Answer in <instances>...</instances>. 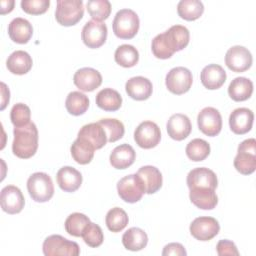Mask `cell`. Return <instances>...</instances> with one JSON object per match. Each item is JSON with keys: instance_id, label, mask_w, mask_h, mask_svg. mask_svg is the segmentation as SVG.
<instances>
[{"instance_id": "74e56055", "label": "cell", "mask_w": 256, "mask_h": 256, "mask_svg": "<svg viewBox=\"0 0 256 256\" xmlns=\"http://www.w3.org/2000/svg\"><path fill=\"white\" fill-rule=\"evenodd\" d=\"M129 218L127 213L119 207L110 209L105 217V223L107 228L112 232L122 231L128 224Z\"/></svg>"}, {"instance_id": "ab89813d", "label": "cell", "mask_w": 256, "mask_h": 256, "mask_svg": "<svg viewBox=\"0 0 256 256\" xmlns=\"http://www.w3.org/2000/svg\"><path fill=\"white\" fill-rule=\"evenodd\" d=\"M86 8L92 19L100 22L106 20L111 13V4L108 0H90Z\"/></svg>"}, {"instance_id": "8fae6325", "label": "cell", "mask_w": 256, "mask_h": 256, "mask_svg": "<svg viewBox=\"0 0 256 256\" xmlns=\"http://www.w3.org/2000/svg\"><path fill=\"white\" fill-rule=\"evenodd\" d=\"M197 123L199 130L210 137L218 135L222 129L221 114L213 107L203 108L197 116Z\"/></svg>"}, {"instance_id": "52a82bcc", "label": "cell", "mask_w": 256, "mask_h": 256, "mask_svg": "<svg viewBox=\"0 0 256 256\" xmlns=\"http://www.w3.org/2000/svg\"><path fill=\"white\" fill-rule=\"evenodd\" d=\"M193 77L189 69L185 67L172 68L166 75L165 84L167 89L176 95L188 92L192 86Z\"/></svg>"}, {"instance_id": "f6af8a7d", "label": "cell", "mask_w": 256, "mask_h": 256, "mask_svg": "<svg viewBox=\"0 0 256 256\" xmlns=\"http://www.w3.org/2000/svg\"><path fill=\"white\" fill-rule=\"evenodd\" d=\"M216 250L218 255L220 256H224V255H235L238 256L239 255V251L236 247V245L227 239H222L220 240L217 245H216Z\"/></svg>"}, {"instance_id": "7402d4cb", "label": "cell", "mask_w": 256, "mask_h": 256, "mask_svg": "<svg viewBox=\"0 0 256 256\" xmlns=\"http://www.w3.org/2000/svg\"><path fill=\"white\" fill-rule=\"evenodd\" d=\"M77 137L87 141L95 150L101 149L108 142L106 132L99 122L84 125L79 130Z\"/></svg>"}, {"instance_id": "f546056e", "label": "cell", "mask_w": 256, "mask_h": 256, "mask_svg": "<svg viewBox=\"0 0 256 256\" xmlns=\"http://www.w3.org/2000/svg\"><path fill=\"white\" fill-rule=\"evenodd\" d=\"M148 236L144 230L138 227L129 228L122 236L123 246L130 251H140L146 247Z\"/></svg>"}, {"instance_id": "e0dca14e", "label": "cell", "mask_w": 256, "mask_h": 256, "mask_svg": "<svg viewBox=\"0 0 256 256\" xmlns=\"http://www.w3.org/2000/svg\"><path fill=\"white\" fill-rule=\"evenodd\" d=\"M254 120L253 112L245 107L233 110L229 116V126L233 133L243 135L252 128Z\"/></svg>"}, {"instance_id": "4316f807", "label": "cell", "mask_w": 256, "mask_h": 256, "mask_svg": "<svg viewBox=\"0 0 256 256\" xmlns=\"http://www.w3.org/2000/svg\"><path fill=\"white\" fill-rule=\"evenodd\" d=\"M191 202L203 210H211L218 204V197L214 189L210 188H192L189 192Z\"/></svg>"}, {"instance_id": "d590c367", "label": "cell", "mask_w": 256, "mask_h": 256, "mask_svg": "<svg viewBox=\"0 0 256 256\" xmlns=\"http://www.w3.org/2000/svg\"><path fill=\"white\" fill-rule=\"evenodd\" d=\"M90 219L85 214L75 212L70 214L64 223L66 232L74 237H81L85 228L90 223Z\"/></svg>"}, {"instance_id": "7bdbcfd3", "label": "cell", "mask_w": 256, "mask_h": 256, "mask_svg": "<svg viewBox=\"0 0 256 256\" xmlns=\"http://www.w3.org/2000/svg\"><path fill=\"white\" fill-rule=\"evenodd\" d=\"M21 8L24 12L31 15H40L45 13L49 6V0H22Z\"/></svg>"}, {"instance_id": "d6a6232c", "label": "cell", "mask_w": 256, "mask_h": 256, "mask_svg": "<svg viewBox=\"0 0 256 256\" xmlns=\"http://www.w3.org/2000/svg\"><path fill=\"white\" fill-rule=\"evenodd\" d=\"M65 107L71 115L80 116L87 111L89 107V99L82 92L72 91L66 97Z\"/></svg>"}, {"instance_id": "9c48e42d", "label": "cell", "mask_w": 256, "mask_h": 256, "mask_svg": "<svg viewBox=\"0 0 256 256\" xmlns=\"http://www.w3.org/2000/svg\"><path fill=\"white\" fill-rule=\"evenodd\" d=\"M134 140L143 149L154 148L161 140L160 128L152 121L141 122L134 132Z\"/></svg>"}, {"instance_id": "484cf974", "label": "cell", "mask_w": 256, "mask_h": 256, "mask_svg": "<svg viewBox=\"0 0 256 256\" xmlns=\"http://www.w3.org/2000/svg\"><path fill=\"white\" fill-rule=\"evenodd\" d=\"M136 159V152L129 144H121L115 147L109 157L110 164L115 169H126L131 166Z\"/></svg>"}, {"instance_id": "ee69618b", "label": "cell", "mask_w": 256, "mask_h": 256, "mask_svg": "<svg viewBox=\"0 0 256 256\" xmlns=\"http://www.w3.org/2000/svg\"><path fill=\"white\" fill-rule=\"evenodd\" d=\"M151 49L154 56L158 59H168L173 55V52L169 49L162 33L153 38Z\"/></svg>"}, {"instance_id": "5bb4252c", "label": "cell", "mask_w": 256, "mask_h": 256, "mask_svg": "<svg viewBox=\"0 0 256 256\" xmlns=\"http://www.w3.org/2000/svg\"><path fill=\"white\" fill-rule=\"evenodd\" d=\"M1 208L8 214H17L22 211L25 204L21 190L14 185H7L1 190Z\"/></svg>"}, {"instance_id": "ac0fdd59", "label": "cell", "mask_w": 256, "mask_h": 256, "mask_svg": "<svg viewBox=\"0 0 256 256\" xmlns=\"http://www.w3.org/2000/svg\"><path fill=\"white\" fill-rule=\"evenodd\" d=\"M166 129L168 135L172 139L176 141H181L189 136L192 130V125L190 119L186 115L176 113L173 114L167 121Z\"/></svg>"}, {"instance_id": "1f68e13d", "label": "cell", "mask_w": 256, "mask_h": 256, "mask_svg": "<svg viewBox=\"0 0 256 256\" xmlns=\"http://www.w3.org/2000/svg\"><path fill=\"white\" fill-rule=\"evenodd\" d=\"M70 151H71L72 158L78 164L85 165L90 163L91 160L93 159L95 149L87 141L77 137V139L72 143Z\"/></svg>"}, {"instance_id": "e575fe53", "label": "cell", "mask_w": 256, "mask_h": 256, "mask_svg": "<svg viewBox=\"0 0 256 256\" xmlns=\"http://www.w3.org/2000/svg\"><path fill=\"white\" fill-rule=\"evenodd\" d=\"M114 59L115 62L120 66L130 68L138 63L139 53L134 46L129 44H123L116 49Z\"/></svg>"}, {"instance_id": "d4e9b609", "label": "cell", "mask_w": 256, "mask_h": 256, "mask_svg": "<svg viewBox=\"0 0 256 256\" xmlns=\"http://www.w3.org/2000/svg\"><path fill=\"white\" fill-rule=\"evenodd\" d=\"M8 35L13 42L26 44L33 35V27L24 18H14L8 25Z\"/></svg>"}, {"instance_id": "6da1fadb", "label": "cell", "mask_w": 256, "mask_h": 256, "mask_svg": "<svg viewBox=\"0 0 256 256\" xmlns=\"http://www.w3.org/2000/svg\"><path fill=\"white\" fill-rule=\"evenodd\" d=\"M14 139L12 142V152L21 159L31 158L38 148V130L33 122L15 127L13 130Z\"/></svg>"}, {"instance_id": "8992f818", "label": "cell", "mask_w": 256, "mask_h": 256, "mask_svg": "<svg viewBox=\"0 0 256 256\" xmlns=\"http://www.w3.org/2000/svg\"><path fill=\"white\" fill-rule=\"evenodd\" d=\"M42 248L45 256H77L80 254V247L76 242L56 234L48 236L44 240Z\"/></svg>"}, {"instance_id": "b9f144b4", "label": "cell", "mask_w": 256, "mask_h": 256, "mask_svg": "<svg viewBox=\"0 0 256 256\" xmlns=\"http://www.w3.org/2000/svg\"><path fill=\"white\" fill-rule=\"evenodd\" d=\"M81 237L83 238L84 242L92 248L99 247L104 240V235L101 227L93 222H90L87 225Z\"/></svg>"}, {"instance_id": "bcb514c9", "label": "cell", "mask_w": 256, "mask_h": 256, "mask_svg": "<svg viewBox=\"0 0 256 256\" xmlns=\"http://www.w3.org/2000/svg\"><path fill=\"white\" fill-rule=\"evenodd\" d=\"M163 256L167 255H178V256H185L187 255V252L184 248V246L180 243H169L165 245L162 251Z\"/></svg>"}, {"instance_id": "3957f363", "label": "cell", "mask_w": 256, "mask_h": 256, "mask_svg": "<svg viewBox=\"0 0 256 256\" xmlns=\"http://www.w3.org/2000/svg\"><path fill=\"white\" fill-rule=\"evenodd\" d=\"M27 190L30 197L39 203L49 201L54 194L51 177L44 172L33 173L27 180Z\"/></svg>"}, {"instance_id": "f35d334b", "label": "cell", "mask_w": 256, "mask_h": 256, "mask_svg": "<svg viewBox=\"0 0 256 256\" xmlns=\"http://www.w3.org/2000/svg\"><path fill=\"white\" fill-rule=\"evenodd\" d=\"M98 122L104 128L108 142H116L117 140L121 139L124 136L125 128L120 120L115 118H105L99 120Z\"/></svg>"}, {"instance_id": "5b68a950", "label": "cell", "mask_w": 256, "mask_h": 256, "mask_svg": "<svg viewBox=\"0 0 256 256\" xmlns=\"http://www.w3.org/2000/svg\"><path fill=\"white\" fill-rule=\"evenodd\" d=\"M82 0H58L55 10L56 21L62 26H73L83 17Z\"/></svg>"}, {"instance_id": "c3c4849f", "label": "cell", "mask_w": 256, "mask_h": 256, "mask_svg": "<svg viewBox=\"0 0 256 256\" xmlns=\"http://www.w3.org/2000/svg\"><path fill=\"white\" fill-rule=\"evenodd\" d=\"M0 4H1V14L4 15V14H7V13H10L13 10L15 1L14 0H8V1L2 0L0 2Z\"/></svg>"}, {"instance_id": "277c9868", "label": "cell", "mask_w": 256, "mask_h": 256, "mask_svg": "<svg viewBox=\"0 0 256 256\" xmlns=\"http://www.w3.org/2000/svg\"><path fill=\"white\" fill-rule=\"evenodd\" d=\"M235 169L243 174L250 175L256 169V140L254 138L242 141L234 159Z\"/></svg>"}, {"instance_id": "7c38bea8", "label": "cell", "mask_w": 256, "mask_h": 256, "mask_svg": "<svg viewBox=\"0 0 256 256\" xmlns=\"http://www.w3.org/2000/svg\"><path fill=\"white\" fill-rule=\"evenodd\" d=\"M189 229L195 239L199 241H209L219 233L220 225L213 217L201 216L191 222Z\"/></svg>"}, {"instance_id": "9a60e30c", "label": "cell", "mask_w": 256, "mask_h": 256, "mask_svg": "<svg viewBox=\"0 0 256 256\" xmlns=\"http://www.w3.org/2000/svg\"><path fill=\"white\" fill-rule=\"evenodd\" d=\"M186 181L189 189L210 188L215 190L218 185L216 174L206 167H198L192 169L188 173Z\"/></svg>"}, {"instance_id": "60d3db41", "label": "cell", "mask_w": 256, "mask_h": 256, "mask_svg": "<svg viewBox=\"0 0 256 256\" xmlns=\"http://www.w3.org/2000/svg\"><path fill=\"white\" fill-rule=\"evenodd\" d=\"M31 118L30 108L24 103L15 104L10 111V119L14 127H22L29 124Z\"/></svg>"}, {"instance_id": "7a4b0ae2", "label": "cell", "mask_w": 256, "mask_h": 256, "mask_svg": "<svg viewBox=\"0 0 256 256\" xmlns=\"http://www.w3.org/2000/svg\"><path fill=\"white\" fill-rule=\"evenodd\" d=\"M139 26V17L131 9L119 10L112 23L113 32L120 39H132L137 34Z\"/></svg>"}, {"instance_id": "4dcf8cb0", "label": "cell", "mask_w": 256, "mask_h": 256, "mask_svg": "<svg viewBox=\"0 0 256 256\" xmlns=\"http://www.w3.org/2000/svg\"><path fill=\"white\" fill-rule=\"evenodd\" d=\"M96 105L104 111H117L122 105V97L112 88H104L96 95Z\"/></svg>"}, {"instance_id": "ba28073f", "label": "cell", "mask_w": 256, "mask_h": 256, "mask_svg": "<svg viewBox=\"0 0 256 256\" xmlns=\"http://www.w3.org/2000/svg\"><path fill=\"white\" fill-rule=\"evenodd\" d=\"M117 192L119 197L127 203L138 202L145 193L136 173L121 178L117 183Z\"/></svg>"}, {"instance_id": "30bf717a", "label": "cell", "mask_w": 256, "mask_h": 256, "mask_svg": "<svg viewBox=\"0 0 256 256\" xmlns=\"http://www.w3.org/2000/svg\"><path fill=\"white\" fill-rule=\"evenodd\" d=\"M107 26L105 23L90 20L86 22L82 29L81 38L83 43L91 49H96L101 47L107 38Z\"/></svg>"}, {"instance_id": "cb8c5ba5", "label": "cell", "mask_w": 256, "mask_h": 256, "mask_svg": "<svg viewBox=\"0 0 256 256\" xmlns=\"http://www.w3.org/2000/svg\"><path fill=\"white\" fill-rule=\"evenodd\" d=\"M56 179L59 187L65 192H74L79 189L82 184L81 173L71 166L60 168L57 172Z\"/></svg>"}, {"instance_id": "83f0119b", "label": "cell", "mask_w": 256, "mask_h": 256, "mask_svg": "<svg viewBox=\"0 0 256 256\" xmlns=\"http://www.w3.org/2000/svg\"><path fill=\"white\" fill-rule=\"evenodd\" d=\"M33 61L31 56L23 50H16L11 53L6 61L7 69L16 75H24L32 68Z\"/></svg>"}, {"instance_id": "603a6c76", "label": "cell", "mask_w": 256, "mask_h": 256, "mask_svg": "<svg viewBox=\"0 0 256 256\" xmlns=\"http://www.w3.org/2000/svg\"><path fill=\"white\" fill-rule=\"evenodd\" d=\"M225 70L218 64H209L205 66L200 75L201 83L209 90L219 89L226 81Z\"/></svg>"}, {"instance_id": "d6986e66", "label": "cell", "mask_w": 256, "mask_h": 256, "mask_svg": "<svg viewBox=\"0 0 256 256\" xmlns=\"http://www.w3.org/2000/svg\"><path fill=\"white\" fill-rule=\"evenodd\" d=\"M136 174L139 177L146 194L156 193L162 187V174L158 168L151 165L142 166Z\"/></svg>"}, {"instance_id": "8d00e7d4", "label": "cell", "mask_w": 256, "mask_h": 256, "mask_svg": "<svg viewBox=\"0 0 256 256\" xmlns=\"http://www.w3.org/2000/svg\"><path fill=\"white\" fill-rule=\"evenodd\" d=\"M185 152L190 160L194 162L203 161L210 154V145L203 139L195 138L187 144Z\"/></svg>"}, {"instance_id": "f1b7e54d", "label": "cell", "mask_w": 256, "mask_h": 256, "mask_svg": "<svg viewBox=\"0 0 256 256\" xmlns=\"http://www.w3.org/2000/svg\"><path fill=\"white\" fill-rule=\"evenodd\" d=\"M253 92V83L245 77L234 78L228 87L230 98L236 102H241L249 99Z\"/></svg>"}, {"instance_id": "ffe728a7", "label": "cell", "mask_w": 256, "mask_h": 256, "mask_svg": "<svg viewBox=\"0 0 256 256\" xmlns=\"http://www.w3.org/2000/svg\"><path fill=\"white\" fill-rule=\"evenodd\" d=\"M162 34L169 49L173 53L184 49L189 43L190 33L185 26L173 25Z\"/></svg>"}, {"instance_id": "836d02e7", "label": "cell", "mask_w": 256, "mask_h": 256, "mask_svg": "<svg viewBox=\"0 0 256 256\" xmlns=\"http://www.w3.org/2000/svg\"><path fill=\"white\" fill-rule=\"evenodd\" d=\"M178 15L187 21H194L203 14L204 5L199 0H181L177 5Z\"/></svg>"}, {"instance_id": "44dd1931", "label": "cell", "mask_w": 256, "mask_h": 256, "mask_svg": "<svg viewBox=\"0 0 256 256\" xmlns=\"http://www.w3.org/2000/svg\"><path fill=\"white\" fill-rule=\"evenodd\" d=\"M125 90L129 97L137 101H143L148 99L153 91L152 83L149 79L136 76L130 78L125 84Z\"/></svg>"}, {"instance_id": "4fadbf2b", "label": "cell", "mask_w": 256, "mask_h": 256, "mask_svg": "<svg viewBox=\"0 0 256 256\" xmlns=\"http://www.w3.org/2000/svg\"><path fill=\"white\" fill-rule=\"evenodd\" d=\"M252 55L244 46L236 45L228 49L225 55V63L233 72H244L252 65Z\"/></svg>"}, {"instance_id": "7dc6e473", "label": "cell", "mask_w": 256, "mask_h": 256, "mask_svg": "<svg viewBox=\"0 0 256 256\" xmlns=\"http://www.w3.org/2000/svg\"><path fill=\"white\" fill-rule=\"evenodd\" d=\"M1 110H4L5 107L7 106V104L9 103V99H10V92L9 89L7 88L5 83H1Z\"/></svg>"}, {"instance_id": "2e32d148", "label": "cell", "mask_w": 256, "mask_h": 256, "mask_svg": "<svg viewBox=\"0 0 256 256\" xmlns=\"http://www.w3.org/2000/svg\"><path fill=\"white\" fill-rule=\"evenodd\" d=\"M73 82L81 91L91 92L101 85L102 76L98 70L91 67H84L75 72Z\"/></svg>"}]
</instances>
